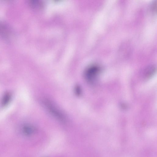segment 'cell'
<instances>
[{"label": "cell", "instance_id": "1", "mask_svg": "<svg viewBox=\"0 0 157 157\" xmlns=\"http://www.w3.org/2000/svg\"><path fill=\"white\" fill-rule=\"evenodd\" d=\"M43 103L46 109L53 117L60 121H65V117L63 114L49 100H45Z\"/></svg>", "mask_w": 157, "mask_h": 157}, {"label": "cell", "instance_id": "2", "mask_svg": "<svg viewBox=\"0 0 157 157\" xmlns=\"http://www.w3.org/2000/svg\"><path fill=\"white\" fill-rule=\"evenodd\" d=\"M99 71L97 66H92L89 67L86 70L84 74V77L86 80L89 82H92L95 78Z\"/></svg>", "mask_w": 157, "mask_h": 157}, {"label": "cell", "instance_id": "3", "mask_svg": "<svg viewBox=\"0 0 157 157\" xmlns=\"http://www.w3.org/2000/svg\"><path fill=\"white\" fill-rule=\"evenodd\" d=\"M35 131L33 127L30 125H26L24 126L22 128V131L25 135L29 136L32 135Z\"/></svg>", "mask_w": 157, "mask_h": 157}, {"label": "cell", "instance_id": "4", "mask_svg": "<svg viewBox=\"0 0 157 157\" xmlns=\"http://www.w3.org/2000/svg\"><path fill=\"white\" fill-rule=\"evenodd\" d=\"M7 94L5 96L4 99H3V103L4 104H6L7 102H8L9 101L10 99V96L9 95Z\"/></svg>", "mask_w": 157, "mask_h": 157}]
</instances>
